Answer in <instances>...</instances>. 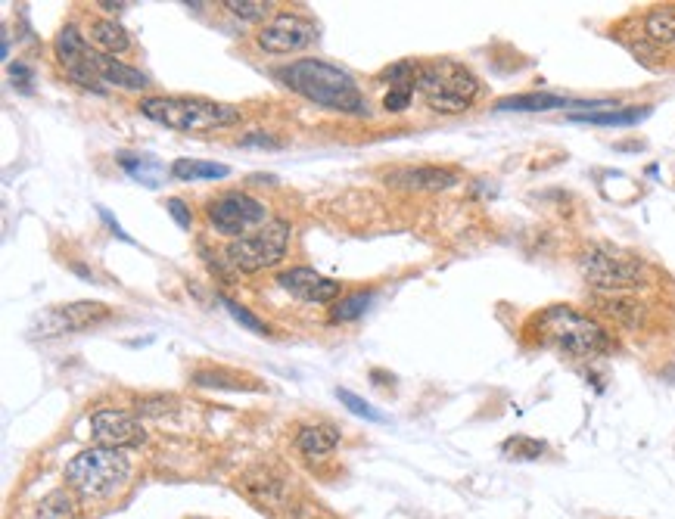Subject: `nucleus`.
<instances>
[{"label":"nucleus","instance_id":"1","mask_svg":"<svg viewBox=\"0 0 675 519\" xmlns=\"http://www.w3.org/2000/svg\"><path fill=\"white\" fill-rule=\"evenodd\" d=\"M280 84H287L299 97L312 100L330 112L343 115H368V100L358 91V84L340 66H330L324 60H296L290 66H280L274 72Z\"/></svg>","mask_w":675,"mask_h":519},{"label":"nucleus","instance_id":"2","mask_svg":"<svg viewBox=\"0 0 675 519\" xmlns=\"http://www.w3.org/2000/svg\"><path fill=\"white\" fill-rule=\"evenodd\" d=\"M532 330L539 333V342L551 345V349L564 352L570 358H592L610 349V339L601 324L592 317L573 311L570 305H551L542 314H536Z\"/></svg>","mask_w":675,"mask_h":519},{"label":"nucleus","instance_id":"3","mask_svg":"<svg viewBox=\"0 0 675 519\" xmlns=\"http://www.w3.org/2000/svg\"><path fill=\"white\" fill-rule=\"evenodd\" d=\"M140 115L172 131L200 134L218 131L240 122V109L228 103H212L203 97H147L140 100Z\"/></svg>","mask_w":675,"mask_h":519},{"label":"nucleus","instance_id":"4","mask_svg":"<svg viewBox=\"0 0 675 519\" xmlns=\"http://www.w3.org/2000/svg\"><path fill=\"white\" fill-rule=\"evenodd\" d=\"M128 476H131L128 457L116 448H100V445L75 454L63 473L66 485L75 488L81 498H91V501L112 498L128 482Z\"/></svg>","mask_w":675,"mask_h":519},{"label":"nucleus","instance_id":"5","mask_svg":"<svg viewBox=\"0 0 675 519\" xmlns=\"http://www.w3.org/2000/svg\"><path fill=\"white\" fill-rule=\"evenodd\" d=\"M414 91L427 100L430 109L455 115L470 109V103L480 94V78L455 60H436V63L420 66Z\"/></svg>","mask_w":675,"mask_h":519},{"label":"nucleus","instance_id":"6","mask_svg":"<svg viewBox=\"0 0 675 519\" xmlns=\"http://www.w3.org/2000/svg\"><path fill=\"white\" fill-rule=\"evenodd\" d=\"M287 246H290V224L280 221V218H271L265 227L252 230L249 237L231 240L228 249H224V255H228V262L237 271L259 274L265 268L280 265V258L287 255Z\"/></svg>","mask_w":675,"mask_h":519},{"label":"nucleus","instance_id":"7","mask_svg":"<svg viewBox=\"0 0 675 519\" xmlns=\"http://www.w3.org/2000/svg\"><path fill=\"white\" fill-rule=\"evenodd\" d=\"M579 268H582V277L598 286V290H610V293H620V290H635V286L644 283L648 271L632 255H623L610 246H595L588 249L582 258H579Z\"/></svg>","mask_w":675,"mask_h":519},{"label":"nucleus","instance_id":"8","mask_svg":"<svg viewBox=\"0 0 675 519\" xmlns=\"http://www.w3.org/2000/svg\"><path fill=\"white\" fill-rule=\"evenodd\" d=\"M212 227L218 234H228V237H249V230H259L265 227L271 218H268V206L259 203V199H252L249 193H240V190H231V193H221L215 196L209 209H206Z\"/></svg>","mask_w":675,"mask_h":519},{"label":"nucleus","instance_id":"9","mask_svg":"<svg viewBox=\"0 0 675 519\" xmlns=\"http://www.w3.org/2000/svg\"><path fill=\"white\" fill-rule=\"evenodd\" d=\"M53 53H56V60H60V66L66 69V75L78 84V88L94 91V94H106L103 81L97 75V66H94V50L88 47V41L78 35V28L66 25L63 32L56 35V41H53Z\"/></svg>","mask_w":675,"mask_h":519},{"label":"nucleus","instance_id":"10","mask_svg":"<svg viewBox=\"0 0 675 519\" xmlns=\"http://www.w3.org/2000/svg\"><path fill=\"white\" fill-rule=\"evenodd\" d=\"M315 38H318V28L308 19L296 16V13H280L259 32V47L265 53L284 56V53H296V50L308 47Z\"/></svg>","mask_w":675,"mask_h":519},{"label":"nucleus","instance_id":"11","mask_svg":"<svg viewBox=\"0 0 675 519\" xmlns=\"http://www.w3.org/2000/svg\"><path fill=\"white\" fill-rule=\"evenodd\" d=\"M91 436L100 448H137L144 445V426L137 417L116 411V408H100L91 414Z\"/></svg>","mask_w":675,"mask_h":519},{"label":"nucleus","instance_id":"12","mask_svg":"<svg viewBox=\"0 0 675 519\" xmlns=\"http://www.w3.org/2000/svg\"><path fill=\"white\" fill-rule=\"evenodd\" d=\"M112 311L100 302H72V305H56L44 314V333L41 336H56L69 330H88L103 321H109Z\"/></svg>","mask_w":675,"mask_h":519},{"label":"nucleus","instance_id":"13","mask_svg":"<svg viewBox=\"0 0 675 519\" xmlns=\"http://www.w3.org/2000/svg\"><path fill=\"white\" fill-rule=\"evenodd\" d=\"M277 283H280V290H287L290 296H296L302 302H318V305L333 302L336 296L343 293L340 283L318 274V271H312V268H290V271H284L277 277Z\"/></svg>","mask_w":675,"mask_h":519},{"label":"nucleus","instance_id":"14","mask_svg":"<svg viewBox=\"0 0 675 519\" xmlns=\"http://www.w3.org/2000/svg\"><path fill=\"white\" fill-rule=\"evenodd\" d=\"M386 184L396 190H414V193H433V190H448L458 184V175L452 168H436V165H424V168H396L386 171Z\"/></svg>","mask_w":675,"mask_h":519},{"label":"nucleus","instance_id":"15","mask_svg":"<svg viewBox=\"0 0 675 519\" xmlns=\"http://www.w3.org/2000/svg\"><path fill=\"white\" fill-rule=\"evenodd\" d=\"M94 66H97V75L103 84H116L122 91H147L150 88V78L144 72L125 66L122 60H116V56H109V53H94Z\"/></svg>","mask_w":675,"mask_h":519},{"label":"nucleus","instance_id":"16","mask_svg":"<svg viewBox=\"0 0 675 519\" xmlns=\"http://www.w3.org/2000/svg\"><path fill=\"white\" fill-rule=\"evenodd\" d=\"M651 115V106H629V109H607V112H573L570 122L579 125H601V128H632Z\"/></svg>","mask_w":675,"mask_h":519},{"label":"nucleus","instance_id":"17","mask_svg":"<svg viewBox=\"0 0 675 519\" xmlns=\"http://www.w3.org/2000/svg\"><path fill=\"white\" fill-rule=\"evenodd\" d=\"M573 106V100L560 97V94H517V97H504L495 103L498 112H548V109H564Z\"/></svg>","mask_w":675,"mask_h":519},{"label":"nucleus","instance_id":"18","mask_svg":"<svg viewBox=\"0 0 675 519\" xmlns=\"http://www.w3.org/2000/svg\"><path fill=\"white\" fill-rule=\"evenodd\" d=\"M340 442V432L333 426H302L299 436H296V445L305 457H321V454H330Z\"/></svg>","mask_w":675,"mask_h":519},{"label":"nucleus","instance_id":"19","mask_svg":"<svg viewBox=\"0 0 675 519\" xmlns=\"http://www.w3.org/2000/svg\"><path fill=\"white\" fill-rule=\"evenodd\" d=\"M91 41L103 50V53H125V50H131V38H128V32L119 25V22H112V19H97L94 25H91Z\"/></svg>","mask_w":675,"mask_h":519},{"label":"nucleus","instance_id":"20","mask_svg":"<svg viewBox=\"0 0 675 519\" xmlns=\"http://www.w3.org/2000/svg\"><path fill=\"white\" fill-rule=\"evenodd\" d=\"M228 175H231V168L228 165H215V162L175 159V165H172V178H178V181H221Z\"/></svg>","mask_w":675,"mask_h":519},{"label":"nucleus","instance_id":"21","mask_svg":"<svg viewBox=\"0 0 675 519\" xmlns=\"http://www.w3.org/2000/svg\"><path fill=\"white\" fill-rule=\"evenodd\" d=\"M128 175L134 178V181H140V184H147V187H159V171H162V165L156 162V159H150V156H131V153H119V159H116Z\"/></svg>","mask_w":675,"mask_h":519},{"label":"nucleus","instance_id":"22","mask_svg":"<svg viewBox=\"0 0 675 519\" xmlns=\"http://www.w3.org/2000/svg\"><path fill=\"white\" fill-rule=\"evenodd\" d=\"M32 519H75V504L66 492H50L38 507Z\"/></svg>","mask_w":675,"mask_h":519},{"label":"nucleus","instance_id":"23","mask_svg":"<svg viewBox=\"0 0 675 519\" xmlns=\"http://www.w3.org/2000/svg\"><path fill=\"white\" fill-rule=\"evenodd\" d=\"M644 28H648V38H654L660 44H675V13L654 10L648 19H644Z\"/></svg>","mask_w":675,"mask_h":519},{"label":"nucleus","instance_id":"24","mask_svg":"<svg viewBox=\"0 0 675 519\" xmlns=\"http://www.w3.org/2000/svg\"><path fill=\"white\" fill-rule=\"evenodd\" d=\"M224 7H228L237 19H246V22H262L274 10L268 0H224Z\"/></svg>","mask_w":675,"mask_h":519},{"label":"nucleus","instance_id":"25","mask_svg":"<svg viewBox=\"0 0 675 519\" xmlns=\"http://www.w3.org/2000/svg\"><path fill=\"white\" fill-rule=\"evenodd\" d=\"M374 302V293H355L343 302H336V308L330 311L333 321H355V317H361L364 311H368V305Z\"/></svg>","mask_w":675,"mask_h":519},{"label":"nucleus","instance_id":"26","mask_svg":"<svg viewBox=\"0 0 675 519\" xmlns=\"http://www.w3.org/2000/svg\"><path fill=\"white\" fill-rule=\"evenodd\" d=\"M336 398L343 401V405L355 414V417H364V420H371V423H386V417L380 414V411H374L368 401L364 398H358L355 392H349V389H336Z\"/></svg>","mask_w":675,"mask_h":519},{"label":"nucleus","instance_id":"27","mask_svg":"<svg viewBox=\"0 0 675 519\" xmlns=\"http://www.w3.org/2000/svg\"><path fill=\"white\" fill-rule=\"evenodd\" d=\"M218 302H221L224 308H228V314L234 317V321H237L240 327H246V330H252V333H262V336L268 333V327H265V324L259 321V317L252 314V311H246V308H243L240 302H234V299H224V296H221Z\"/></svg>","mask_w":675,"mask_h":519},{"label":"nucleus","instance_id":"28","mask_svg":"<svg viewBox=\"0 0 675 519\" xmlns=\"http://www.w3.org/2000/svg\"><path fill=\"white\" fill-rule=\"evenodd\" d=\"M504 454H511L514 460H536V457H542L545 454V445L542 442H536V439H511V442H504Z\"/></svg>","mask_w":675,"mask_h":519},{"label":"nucleus","instance_id":"29","mask_svg":"<svg viewBox=\"0 0 675 519\" xmlns=\"http://www.w3.org/2000/svg\"><path fill=\"white\" fill-rule=\"evenodd\" d=\"M411 94H414V91L392 88V91L383 97V109H386V112H405V109L411 106Z\"/></svg>","mask_w":675,"mask_h":519},{"label":"nucleus","instance_id":"30","mask_svg":"<svg viewBox=\"0 0 675 519\" xmlns=\"http://www.w3.org/2000/svg\"><path fill=\"white\" fill-rule=\"evenodd\" d=\"M165 209H168V215H172V218L178 221V227H181V230H190L193 215H190V209L184 206V199L172 196V199H168V203H165Z\"/></svg>","mask_w":675,"mask_h":519},{"label":"nucleus","instance_id":"31","mask_svg":"<svg viewBox=\"0 0 675 519\" xmlns=\"http://www.w3.org/2000/svg\"><path fill=\"white\" fill-rule=\"evenodd\" d=\"M193 383L203 389H237V383H228L224 377H218V373H206V370L193 373Z\"/></svg>","mask_w":675,"mask_h":519},{"label":"nucleus","instance_id":"32","mask_svg":"<svg viewBox=\"0 0 675 519\" xmlns=\"http://www.w3.org/2000/svg\"><path fill=\"white\" fill-rule=\"evenodd\" d=\"M240 147H262V150H280V140L262 134V131H252L246 137H240Z\"/></svg>","mask_w":675,"mask_h":519},{"label":"nucleus","instance_id":"33","mask_svg":"<svg viewBox=\"0 0 675 519\" xmlns=\"http://www.w3.org/2000/svg\"><path fill=\"white\" fill-rule=\"evenodd\" d=\"M10 75H13V81H19L22 88L28 91V84H32V72H28L22 63H16V66H10Z\"/></svg>","mask_w":675,"mask_h":519},{"label":"nucleus","instance_id":"34","mask_svg":"<svg viewBox=\"0 0 675 519\" xmlns=\"http://www.w3.org/2000/svg\"><path fill=\"white\" fill-rule=\"evenodd\" d=\"M103 10H112V13H119V10H125L128 4H100Z\"/></svg>","mask_w":675,"mask_h":519}]
</instances>
